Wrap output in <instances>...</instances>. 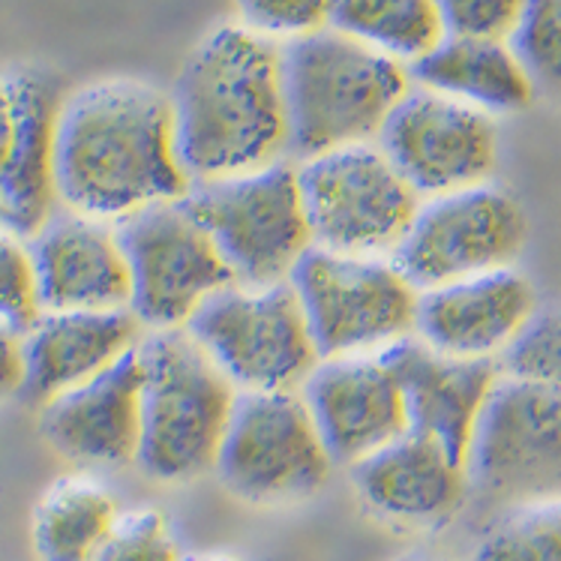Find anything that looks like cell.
I'll return each instance as SVG.
<instances>
[{"instance_id": "1", "label": "cell", "mask_w": 561, "mask_h": 561, "mask_svg": "<svg viewBox=\"0 0 561 561\" xmlns=\"http://www.w3.org/2000/svg\"><path fill=\"white\" fill-rule=\"evenodd\" d=\"M169 93L138 79H100L64 96L55 129L58 205L117 219L190 193Z\"/></svg>"}, {"instance_id": "2", "label": "cell", "mask_w": 561, "mask_h": 561, "mask_svg": "<svg viewBox=\"0 0 561 561\" xmlns=\"http://www.w3.org/2000/svg\"><path fill=\"white\" fill-rule=\"evenodd\" d=\"M169 100L190 184L255 172L288 157L279 43L243 24H219L193 48Z\"/></svg>"}, {"instance_id": "3", "label": "cell", "mask_w": 561, "mask_h": 561, "mask_svg": "<svg viewBox=\"0 0 561 561\" xmlns=\"http://www.w3.org/2000/svg\"><path fill=\"white\" fill-rule=\"evenodd\" d=\"M288 157L300 162L376 141L412 88L409 67L333 27L279 46Z\"/></svg>"}, {"instance_id": "4", "label": "cell", "mask_w": 561, "mask_h": 561, "mask_svg": "<svg viewBox=\"0 0 561 561\" xmlns=\"http://www.w3.org/2000/svg\"><path fill=\"white\" fill-rule=\"evenodd\" d=\"M138 355L145 369L138 469L160 483H190L214 471L238 388L184 328L148 331Z\"/></svg>"}, {"instance_id": "5", "label": "cell", "mask_w": 561, "mask_h": 561, "mask_svg": "<svg viewBox=\"0 0 561 561\" xmlns=\"http://www.w3.org/2000/svg\"><path fill=\"white\" fill-rule=\"evenodd\" d=\"M288 286L298 298L319 360L381 355L414 336L417 288L390 255H348L310 247Z\"/></svg>"}, {"instance_id": "6", "label": "cell", "mask_w": 561, "mask_h": 561, "mask_svg": "<svg viewBox=\"0 0 561 561\" xmlns=\"http://www.w3.org/2000/svg\"><path fill=\"white\" fill-rule=\"evenodd\" d=\"M184 202L210 234L234 286L288 283L295 264L312 247L298 165L288 160L193 184Z\"/></svg>"}, {"instance_id": "7", "label": "cell", "mask_w": 561, "mask_h": 561, "mask_svg": "<svg viewBox=\"0 0 561 561\" xmlns=\"http://www.w3.org/2000/svg\"><path fill=\"white\" fill-rule=\"evenodd\" d=\"M469 495L499 511L561 499V390L504 373L466 457Z\"/></svg>"}, {"instance_id": "8", "label": "cell", "mask_w": 561, "mask_h": 561, "mask_svg": "<svg viewBox=\"0 0 561 561\" xmlns=\"http://www.w3.org/2000/svg\"><path fill=\"white\" fill-rule=\"evenodd\" d=\"M238 393L300 390L319 352L288 283L229 286L202 304L184 328Z\"/></svg>"}, {"instance_id": "9", "label": "cell", "mask_w": 561, "mask_h": 561, "mask_svg": "<svg viewBox=\"0 0 561 561\" xmlns=\"http://www.w3.org/2000/svg\"><path fill=\"white\" fill-rule=\"evenodd\" d=\"M129 267V312L145 331L186 328L207 298L234 286L231 271L184 198L115 222Z\"/></svg>"}, {"instance_id": "10", "label": "cell", "mask_w": 561, "mask_h": 561, "mask_svg": "<svg viewBox=\"0 0 561 561\" xmlns=\"http://www.w3.org/2000/svg\"><path fill=\"white\" fill-rule=\"evenodd\" d=\"M214 471L241 502L291 504L319 493L333 459L300 390L238 393Z\"/></svg>"}, {"instance_id": "11", "label": "cell", "mask_w": 561, "mask_h": 561, "mask_svg": "<svg viewBox=\"0 0 561 561\" xmlns=\"http://www.w3.org/2000/svg\"><path fill=\"white\" fill-rule=\"evenodd\" d=\"M298 184L312 247L348 255H390L421 205L376 141L304 160Z\"/></svg>"}, {"instance_id": "12", "label": "cell", "mask_w": 561, "mask_h": 561, "mask_svg": "<svg viewBox=\"0 0 561 561\" xmlns=\"http://www.w3.org/2000/svg\"><path fill=\"white\" fill-rule=\"evenodd\" d=\"M528 241V217L514 195L490 184L421 198L393 264L417 291L514 267Z\"/></svg>"}, {"instance_id": "13", "label": "cell", "mask_w": 561, "mask_h": 561, "mask_svg": "<svg viewBox=\"0 0 561 561\" xmlns=\"http://www.w3.org/2000/svg\"><path fill=\"white\" fill-rule=\"evenodd\" d=\"M376 145L417 198L490 184L499 165L495 117L412 84Z\"/></svg>"}, {"instance_id": "14", "label": "cell", "mask_w": 561, "mask_h": 561, "mask_svg": "<svg viewBox=\"0 0 561 561\" xmlns=\"http://www.w3.org/2000/svg\"><path fill=\"white\" fill-rule=\"evenodd\" d=\"M538 307L535 286L516 267H504L421 291L414 336L442 355L502 364Z\"/></svg>"}, {"instance_id": "15", "label": "cell", "mask_w": 561, "mask_h": 561, "mask_svg": "<svg viewBox=\"0 0 561 561\" xmlns=\"http://www.w3.org/2000/svg\"><path fill=\"white\" fill-rule=\"evenodd\" d=\"M300 397L333 466H355L409 433L400 385L381 355L319 360Z\"/></svg>"}, {"instance_id": "16", "label": "cell", "mask_w": 561, "mask_h": 561, "mask_svg": "<svg viewBox=\"0 0 561 561\" xmlns=\"http://www.w3.org/2000/svg\"><path fill=\"white\" fill-rule=\"evenodd\" d=\"M348 469L364 507L397 528L438 531L457 519L469 499L466 466L412 430Z\"/></svg>"}, {"instance_id": "17", "label": "cell", "mask_w": 561, "mask_h": 561, "mask_svg": "<svg viewBox=\"0 0 561 561\" xmlns=\"http://www.w3.org/2000/svg\"><path fill=\"white\" fill-rule=\"evenodd\" d=\"M27 250L39 312L129 310V267L115 222L58 210Z\"/></svg>"}, {"instance_id": "18", "label": "cell", "mask_w": 561, "mask_h": 561, "mask_svg": "<svg viewBox=\"0 0 561 561\" xmlns=\"http://www.w3.org/2000/svg\"><path fill=\"white\" fill-rule=\"evenodd\" d=\"M141 378V355L133 348L100 376L39 405V430L55 454L84 469H115L136 462Z\"/></svg>"}, {"instance_id": "19", "label": "cell", "mask_w": 561, "mask_h": 561, "mask_svg": "<svg viewBox=\"0 0 561 561\" xmlns=\"http://www.w3.org/2000/svg\"><path fill=\"white\" fill-rule=\"evenodd\" d=\"M381 360L400 385L409 430L433 438L466 466L474 426L502 376V364L442 355L417 336L390 345Z\"/></svg>"}, {"instance_id": "20", "label": "cell", "mask_w": 561, "mask_h": 561, "mask_svg": "<svg viewBox=\"0 0 561 561\" xmlns=\"http://www.w3.org/2000/svg\"><path fill=\"white\" fill-rule=\"evenodd\" d=\"M22 340V397L46 405L138 348L145 328L129 310L39 312Z\"/></svg>"}, {"instance_id": "21", "label": "cell", "mask_w": 561, "mask_h": 561, "mask_svg": "<svg viewBox=\"0 0 561 561\" xmlns=\"http://www.w3.org/2000/svg\"><path fill=\"white\" fill-rule=\"evenodd\" d=\"M19 88V136L0 178V229L31 241L58 214L55 190V129H58V81L43 69H15Z\"/></svg>"}, {"instance_id": "22", "label": "cell", "mask_w": 561, "mask_h": 561, "mask_svg": "<svg viewBox=\"0 0 561 561\" xmlns=\"http://www.w3.org/2000/svg\"><path fill=\"white\" fill-rule=\"evenodd\" d=\"M412 84L445 93L483 115L523 112L535 100V81L504 39L445 36L426 58L409 67Z\"/></svg>"}, {"instance_id": "23", "label": "cell", "mask_w": 561, "mask_h": 561, "mask_svg": "<svg viewBox=\"0 0 561 561\" xmlns=\"http://www.w3.org/2000/svg\"><path fill=\"white\" fill-rule=\"evenodd\" d=\"M121 516L115 493L91 474H67L39 495L31 540L39 561H93Z\"/></svg>"}, {"instance_id": "24", "label": "cell", "mask_w": 561, "mask_h": 561, "mask_svg": "<svg viewBox=\"0 0 561 561\" xmlns=\"http://www.w3.org/2000/svg\"><path fill=\"white\" fill-rule=\"evenodd\" d=\"M333 31L412 67L447 36L436 0H333Z\"/></svg>"}, {"instance_id": "25", "label": "cell", "mask_w": 561, "mask_h": 561, "mask_svg": "<svg viewBox=\"0 0 561 561\" xmlns=\"http://www.w3.org/2000/svg\"><path fill=\"white\" fill-rule=\"evenodd\" d=\"M471 561H561V499L490 516Z\"/></svg>"}, {"instance_id": "26", "label": "cell", "mask_w": 561, "mask_h": 561, "mask_svg": "<svg viewBox=\"0 0 561 561\" xmlns=\"http://www.w3.org/2000/svg\"><path fill=\"white\" fill-rule=\"evenodd\" d=\"M93 561H184L172 519L160 507L121 511Z\"/></svg>"}, {"instance_id": "27", "label": "cell", "mask_w": 561, "mask_h": 561, "mask_svg": "<svg viewBox=\"0 0 561 561\" xmlns=\"http://www.w3.org/2000/svg\"><path fill=\"white\" fill-rule=\"evenodd\" d=\"M511 46L535 88L561 93V0H528Z\"/></svg>"}, {"instance_id": "28", "label": "cell", "mask_w": 561, "mask_h": 561, "mask_svg": "<svg viewBox=\"0 0 561 561\" xmlns=\"http://www.w3.org/2000/svg\"><path fill=\"white\" fill-rule=\"evenodd\" d=\"M502 369L561 390V298L535 310L526 331L504 352Z\"/></svg>"}, {"instance_id": "29", "label": "cell", "mask_w": 561, "mask_h": 561, "mask_svg": "<svg viewBox=\"0 0 561 561\" xmlns=\"http://www.w3.org/2000/svg\"><path fill=\"white\" fill-rule=\"evenodd\" d=\"M234 7L247 31L283 46L328 27L333 0H234Z\"/></svg>"}, {"instance_id": "30", "label": "cell", "mask_w": 561, "mask_h": 561, "mask_svg": "<svg viewBox=\"0 0 561 561\" xmlns=\"http://www.w3.org/2000/svg\"><path fill=\"white\" fill-rule=\"evenodd\" d=\"M39 316L34 264L27 241L0 229V321L15 331H27Z\"/></svg>"}, {"instance_id": "31", "label": "cell", "mask_w": 561, "mask_h": 561, "mask_svg": "<svg viewBox=\"0 0 561 561\" xmlns=\"http://www.w3.org/2000/svg\"><path fill=\"white\" fill-rule=\"evenodd\" d=\"M447 36L511 43L528 0H436Z\"/></svg>"}, {"instance_id": "32", "label": "cell", "mask_w": 561, "mask_h": 561, "mask_svg": "<svg viewBox=\"0 0 561 561\" xmlns=\"http://www.w3.org/2000/svg\"><path fill=\"white\" fill-rule=\"evenodd\" d=\"M24 333L0 321V402L22 397L24 385Z\"/></svg>"}, {"instance_id": "33", "label": "cell", "mask_w": 561, "mask_h": 561, "mask_svg": "<svg viewBox=\"0 0 561 561\" xmlns=\"http://www.w3.org/2000/svg\"><path fill=\"white\" fill-rule=\"evenodd\" d=\"M19 136V88L15 69H0V178L7 172V162Z\"/></svg>"}, {"instance_id": "34", "label": "cell", "mask_w": 561, "mask_h": 561, "mask_svg": "<svg viewBox=\"0 0 561 561\" xmlns=\"http://www.w3.org/2000/svg\"><path fill=\"white\" fill-rule=\"evenodd\" d=\"M184 561H241L229 552H198V556H184Z\"/></svg>"}, {"instance_id": "35", "label": "cell", "mask_w": 561, "mask_h": 561, "mask_svg": "<svg viewBox=\"0 0 561 561\" xmlns=\"http://www.w3.org/2000/svg\"><path fill=\"white\" fill-rule=\"evenodd\" d=\"M393 561H447L442 559V556H430V552H405V556H400V559Z\"/></svg>"}]
</instances>
